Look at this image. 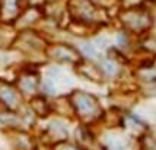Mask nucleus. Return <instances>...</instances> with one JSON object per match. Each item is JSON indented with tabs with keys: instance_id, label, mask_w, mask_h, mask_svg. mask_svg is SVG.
<instances>
[{
	"instance_id": "1",
	"label": "nucleus",
	"mask_w": 156,
	"mask_h": 150,
	"mask_svg": "<svg viewBox=\"0 0 156 150\" xmlns=\"http://www.w3.org/2000/svg\"><path fill=\"white\" fill-rule=\"evenodd\" d=\"M70 101H72V105L77 112V115L83 120H94V118L101 115L99 102L95 96H92L90 93L76 90L72 93Z\"/></svg>"
},
{
	"instance_id": "2",
	"label": "nucleus",
	"mask_w": 156,
	"mask_h": 150,
	"mask_svg": "<svg viewBox=\"0 0 156 150\" xmlns=\"http://www.w3.org/2000/svg\"><path fill=\"white\" fill-rule=\"evenodd\" d=\"M121 21L126 25L127 29L137 32V34H142L144 31H147L152 25V16L147 10L144 9H129V10H124L121 13Z\"/></svg>"
},
{
	"instance_id": "3",
	"label": "nucleus",
	"mask_w": 156,
	"mask_h": 150,
	"mask_svg": "<svg viewBox=\"0 0 156 150\" xmlns=\"http://www.w3.org/2000/svg\"><path fill=\"white\" fill-rule=\"evenodd\" d=\"M48 54L51 55L54 60L58 61H66V63H77L80 60V55L76 51L73 47H69V45H53L48 50Z\"/></svg>"
},
{
	"instance_id": "4",
	"label": "nucleus",
	"mask_w": 156,
	"mask_h": 150,
	"mask_svg": "<svg viewBox=\"0 0 156 150\" xmlns=\"http://www.w3.org/2000/svg\"><path fill=\"white\" fill-rule=\"evenodd\" d=\"M0 99L9 108H16L19 105V95L16 93V90L12 86L5 85V83L0 85Z\"/></svg>"
},
{
	"instance_id": "5",
	"label": "nucleus",
	"mask_w": 156,
	"mask_h": 150,
	"mask_svg": "<svg viewBox=\"0 0 156 150\" xmlns=\"http://www.w3.org/2000/svg\"><path fill=\"white\" fill-rule=\"evenodd\" d=\"M79 73L82 76H85L89 80H95V82H101L102 80V73L101 70L95 66L90 64H82V67L79 68Z\"/></svg>"
},
{
	"instance_id": "6",
	"label": "nucleus",
	"mask_w": 156,
	"mask_h": 150,
	"mask_svg": "<svg viewBox=\"0 0 156 150\" xmlns=\"http://www.w3.org/2000/svg\"><path fill=\"white\" fill-rule=\"evenodd\" d=\"M37 88H38V79L34 75H27V76H23V77H20L19 89L22 92L31 93V92H35Z\"/></svg>"
},
{
	"instance_id": "7",
	"label": "nucleus",
	"mask_w": 156,
	"mask_h": 150,
	"mask_svg": "<svg viewBox=\"0 0 156 150\" xmlns=\"http://www.w3.org/2000/svg\"><path fill=\"white\" fill-rule=\"evenodd\" d=\"M31 106L34 109L35 112L38 114V115H47L48 111H50V106H48V103L42 99V98H35L32 99V102H31Z\"/></svg>"
},
{
	"instance_id": "8",
	"label": "nucleus",
	"mask_w": 156,
	"mask_h": 150,
	"mask_svg": "<svg viewBox=\"0 0 156 150\" xmlns=\"http://www.w3.org/2000/svg\"><path fill=\"white\" fill-rule=\"evenodd\" d=\"M142 150H156V140L152 136L142 138Z\"/></svg>"
},
{
	"instance_id": "9",
	"label": "nucleus",
	"mask_w": 156,
	"mask_h": 150,
	"mask_svg": "<svg viewBox=\"0 0 156 150\" xmlns=\"http://www.w3.org/2000/svg\"><path fill=\"white\" fill-rule=\"evenodd\" d=\"M104 72H107L108 75H114L117 72V68H115V63H112V61H105L104 63Z\"/></svg>"
},
{
	"instance_id": "10",
	"label": "nucleus",
	"mask_w": 156,
	"mask_h": 150,
	"mask_svg": "<svg viewBox=\"0 0 156 150\" xmlns=\"http://www.w3.org/2000/svg\"><path fill=\"white\" fill-rule=\"evenodd\" d=\"M55 150H79V149L75 147V146H70V144H60V146H57Z\"/></svg>"
}]
</instances>
